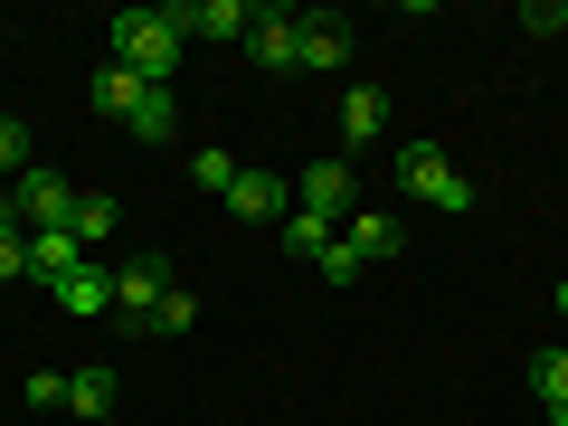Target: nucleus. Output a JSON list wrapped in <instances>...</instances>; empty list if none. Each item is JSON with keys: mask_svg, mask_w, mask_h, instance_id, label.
<instances>
[{"mask_svg": "<svg viewBox=\"0 0 568 426\" xmlns=\"http://www.w3.org/2000/svg\"><path fill=\"white\" fill-rule=\"evenodd\" d=\"M58 304L77 313V323H95V313H114V265H104V256H85L77 275L58 284Z\"/></svg>", "mask_w": 568, "mask_h": 426, "instance_id": "1a4fd4ad", "label": "nucleus"}, {"mask_svg": "<svg viewBox=\"0 0 568 426\" xmlns=\"http://www.w3.org/2000/svg\"><path fill=\"white\" fill-rule=\"evenodd\" d=\"M95 104H104V114H133V104H142V77L104 58V67H95Z\"/></svg>", "mask_w": 568, "mask_h": 426, "instance_id": "a211bd4d", "label": "nucleus"}, {"mask_svg": "<svg viewBox=\"0 0 568 426\" xmlns=\"http://www.w3.org/2000/svg\"><path fill=\"white\" fill-rule=\"evenodd\" d=\"M530 388H540V407L568 426V351H559V342H549V351H530Z\"/></svg>", "mask_w": 568, "mask_h": 426, "instance_id": "ddd939ff", "label": "nucleus"}, {"mask_svg": "<svg viewBox=\"0 0 568 426\" xmlns=\"http://www.w3.org/2000/svg\"><path fill=\"white\" fill-rule=\"evenodd\" d=\"M10 275H29V237H20V227L0 237V284H10Z\"/></svg>", "mask_w": 568, "mask_h": 426, "instance_id": "5701e85b", "label": "nucleus"}, {"mask_svg": "<svg viewBox=\"0 0 568 426\" xmlns=\"http://www.w3.org/2000/svg\"><path fill=\"white\" fill-rule=\"evenodd\" d=\"M10 227H20V219H10V190H0V237H10Z\"/></svg>", "mask_w": 568, "mask_h": 426, "instance_id": "b1692460", "label": "nucleus"}, {"mask_svg": "<svg viewBox=\"0 0 568 426\" xmlns=\"http://www.w3.org/2000/svg\"><path fill=\"white\" fill-rule=\"evenodd\" d=\"M67 209H77V181H58V171H20V181H10V219H20V237L67 227Z\"/></svg>", "mask_w": 568, "mask_h": 426, "instance_id": "7ed1b4c3", "label": "nucleus"}, {"mask_svg": "<svg viewBox=\"0 0 568 426\" xmlns=\"http://www.w3.org/2000/svg\"><path fill=\"white\" fill-rule=\"evenodd\" d=\"M246 48H256V67H294L304 58V20H294V10H256V29H246Z\"/></svg>", "mask_w": 568, "mask_h": 426, "instance_id": "0eeeda50", "label": "nucleus"}, {"mask_svg": "<svg viewBox=\"0 0 568 426\" xmlns=\"http://www.w3.org/2000/svg\"><path fill=\"white\" fill-rule=\"evenodd\" d=\"M171 29H181V39H246V29H256V10H246V0H181V10H171Z\"/></svg>", "mask_w": 568, "mask_h": 426, "instance_id": "423d86ee", "label": "nucleus"}, {"mask_svg": "<svg viewBox=\"0 0 568 426\" xmlns=\"http://www.w3.org/2000/svg\"><path fill=\"white\" fill-rule=\"evenodd\" d=\"M237 171H246V162H237V152H219V142H209L200 162H190V181H200V190H209V200H227V190H237Z\"/></svg>", "mask_w": 568, "mask_h": 426, "instance_id": "6ab92c4d", "label": "nucleus"}, {"mask_svg": "<svg viewBox=\"0 0 568 426\" xmlns=\"http://www.w3.org/2000/svg\"><path fill=\"white\" fill-rule=\"evenodd\" d=\"M398 190L426 209H446V219H465L474 209V181H455V162L436 152V142H398Z\"/></svg>", "mask_w": 568, "mask_h": 426, "instance_id": "f03ea898", "label": "nucleus"}, {"mask_svg": "<svg viewBox=\"0 0 568 426\" xmlns=\"http://www.w3.org/2000/svg\"><path fill=\"white\" fill-rule=\"evenodd\" d=\"M559 313H568V284H559Z\"/></svg>", "mask_w": 568, "mask_h": 426, "instance_id": "393cba45", "label": "nucleus"}, {"mask_svg": "<svg viewBox=\"0 0 568 426\" xmlns=\"http://www.w3.org/2000/svg\"><path fill=\"white\" fill-rule=\"evenodd\" d=\"M0 171H10V181L29 171V123L20 114H0Z\"/></svg>", "mask_w": 568, "mask_h": 426, "instance_id": "aec40b11", "label": "nucleus"}, {"mask_svg": "<svg viewBox=\"0 0 568 426\" xmlns=\"http://www.w3.org/2000/svg\"><path fill=\"white\" fill-rule=\"evenodd\" d=\"M181 29H171V10H123L114 20V67H133L142 85H171L181 77Z\"/></svg>", "mask_w": 568, "mask_h": 426, "instance_id": "f257e3e1", "label": "nucleus"}, {"mask_svg": "<svg viewBox=\"0 0 568 426\" xmlns=\"http://www.w3.org/2000/svg\"><path fill=\"white\" fill-rule=\"evenodd\" d=\"M342 58H351V29L332 20V10H313V20H304V58H294V67H342Z\"/></svg>", "mask_w": 568, "mask_h": 426, "instance_id": "4468645a", "label": "nucleus"}, {"mask_svg": "<svg viewBox=\"0 0 568 426\" xmlns=\"http://www.w3.org/2000/svg\"><path fill=\"white\" fill-rule=\"evenodd\" d=\"M67 237H77L85 256H95V246L114 237V200H95V190H77V209H67Z\"/></svg>", "mask_w": 568, "mask_h": 426, "instance_id": "2eb2a0df", "label": "nucleus"}, {"mask_svg": "<svg viewBox=\"0 0 568 426\" xmlns=\"http://www.w3.org/2000/svg\"><path fill=\"white\" fill-rule=\"evenodd\" d=\"M162 294H171V265H162V256H133V265H114V313L152 323V313H162Z\"/></svg>", "mask_w": 568, "mask_h": 426, "instance_id": "20e7f679", "label": "nucleus"}, {"mask_svg": "<svg viewBox=\"0 0 568 426\" xmlns=\"http://www.w3.org/2000/svg\"><path fill=\"white\" fill-rule=\"evenodd\" d=\"M114 407V369H67V417H104Z\"/></svg>", "mask_w": 568, "mask_h": 426, "instance_id": "f3484780", "label": "nucleus"}, {"mask_svg": "<svg viewBox=\"0 0 568 426\" xmlns=\"http://www.w3.org/2000/svg\"><path fill=\"white\" fill-rule=\"evenodd\" d=\"M77 265H85V246L67 237V227H39V237H29V275H39L48 294H58V284L77 275Z\"/></svg>", "mask_w": 568, "mask_h": 426, "instance_id": "9d476101", "label": "nucleus"}, {"mask_svg": "<svg viewBox=\"0 0 568 426\" xmlns=\"http://www.w3.org/2000/svg\"><path fill=\"white\" fill-rule=\"evenodd\" d=\"M190 323H200V304H190L181 284H171V294H162V313H152V332H190Z\"/></svg>", "mask_w": 568, "mask_h": 426, "instance_id": "412c9836", "label": "nucleus"}, {"mask_svg": "<svg viewBox=\"0 0 568 426\" xmlns=\"http://www.w3.org/2000/svg\"><path fill=\"white\" fill-rule=\"evenodd\" d=\"M379 133H388V95H379V85H351V95H342V142L369 152Z\"/></svg>", "mask_w": 568, "mask_h": 426, "instance_id": "9b49d317", "label": "nucleus"}, {"mask_svg": "<svg viewBox=\"0 0 568 426\" xmlns=\"http://www.w3.org/2000/svg\"><path fill=\"white\" fill-rule=\"evenodd\" d=\"M342 246H351V256H398V219H388V209H351V219H342Z\"/></svg>", "mask_w": 568, "mask_h": 426, "instance_id": "f8f14e48", "label": "nucleus"}, {"mask_svg": "<svg viewBox=\"0 0 568 426\" xmlns=\"http://www.w3.org/2000/svg\"><path fill=\"white\" fill-rule=\"evenodd\" d=\"M227 209H237V219H275V227H284V209H294V181H284V171H237Z\"/></svg>", "mask_w": 568, "mask_h": 426, "instance_id": "6e6552de", "label": "nucleus"}, {"mask_svg": "<svg viewBox=\"0 0 568 426\" xmlns=\"http://www.w3.org/2000/svg\"><path fill=\"white\" fill-rule=\"evenodd\" d=\"M294 209H313V219L342 227V219H351V162H313V171H294Z\"/></svg>", "mask_w": 568, "mask_h": 426, "instance_id": "39448f33", "label": "nucleus"}, {"mask_svg": "<svg viewBox=\"0 0 568 426\" xmlns=\"http://www.w3.org/2000/svg\"><path fill=\"white\" fill-rule=\"evenodd\" d=\"M332 237H342L332 219H313V209H284V246H294V256H313V265H323V256H332Z\"/></svg>", "mask_w": 568, "mask_h": 426, "instance_id": "dca6fc26", "label": "nucleus"}, {"mask_svg": "<svg viewBox=\"0 0 568 426\" xmlns=\"http://www.w3.org/2000/svg\"><path fill=\"white\" fill-rule=\"evenodd\" d=\"M29 407H67V379H58V369H29Z\"/></svg>", "mask_w": 568, "mask_h": 426, "instance_id": "4be33fe9", "label": "nucleus"}]
</instances>
